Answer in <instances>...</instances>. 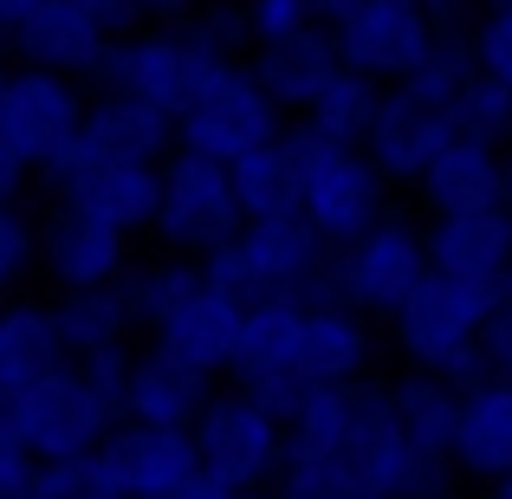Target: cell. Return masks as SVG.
<instances>
[{
  "instance_id": "6da1fadb",
  "label": "cell",
  "mask_w": 512,
  "mask_h": 499,
  "mask_svg": "<svg viewBox=\"0 0 512 499\" xmlns=\"http://www.w3.org/2000/svg\"><path fill=\"white\" fill-rule=\"evenodd\" d=\"M208 266V286L234 292L240 305L292 299V305H344L338 299V247L312 221H247Z\"/></svg>"
},
{
  "instance_id": "7a4b0ae2",
  "label": "cell",
  "mask_w": 512,
  "mask_h": 499,
  "mask_svg": "<svg viewBox=\"0 0 512 499\" xmlns=\"http://www.w3.org/2000/svg\"><path fill=\"white\" fill-rule=\"evenodd\" d=\"M506 305L500 286H474V279H448V273H428L422 286L409 292L389 331H396V350L409 370H428L454 389H474L487 383L480 376V325Z\"/></svg>"
},
{
  "instance_id": "3957f363",
  "label": "cell",
  "mask_w": 512,
  "mask_h": 499,
  "mask_svg": "<svg viewBox=\"0 0 512 499\" xmlns=\"http://www.w3.org/2000/svg\"><path fill=\"white\" fill-rule=\"evenodd\" d=\"M221 65H240V59L214 52L188 20L182 26H143V33H124L111 46V59H104V72H98V91H130V98L156 104L163 117H182L188 98H195Z\"/></svg>"
},
{
  "instance_id": "277c9868",
  "label": "cell",
  "mask_w": 512,
  "mask_h": 499,
  "mask_svg": "<svg viewBox=\"0 0 512 499\" xmlns=\"http://www.w3.org/2000/svg\"><path fill=\"white\" fill-rule=\"evenodd\" d=\"M292 150H299V175H305V221L331 240V247H350L363 240L376 221H389V182L376 175V163L350 143H325L305 124H286Z\"/></svg>"
},
{
  "instance_id": "5b68a950",
  "label": "cell",
  "mask_w": 512,
  "mask_h": 499,
  "mask_svg": "<svg viewBox=\"0 0 512 499\" xmlns=\"http://www.w3.org/2000/svg\"><path fill=\"white\" fill-rule=\"evenodd\" d=\"M195 454L201 474L227 493H273L279 474H286V422L266 409L247 389H227V396H208L195 422Z\"/></svg>"
},
{
  "instance_id": "8992f818",
  "label": "cell",
  "mask_w": 512,
  "mask_h": 499,
  "mask_svg": "<svg viewBox=\"0 0 512 499\" xmlns=\"http://www.w3.org/2000/svg\"><path fill=\"white\" fill-rule=\"evenodd\" d=\"M286 137V111L266 98V85L253 78V65H221L208 85L188 98V111L175 117V150L208 156V163L234 169L240 156H253L260 143Z\"/></svg>"
},
{
  "instance_id": "52a82bcc",
  "label": "cell",
  "mask_w": 512,
  "mask_h": 499,
  "mask_svg": "<svg viewBox=\"0 0 512 499\" xmlns=\"http://www.w3.org/2000/svg\"><path fill=\"white\" fill-rule=\"evenodd\" d=\"M240 227H247V214H240V195H234V169L175 150L163 163V201H156V227H150L163 240V253L214 260Z\"/></svg>"
},
{
  "instance_id": "ba28073f",
  "label": "cell",
  "mask_w": 512,
  "mask_h": 499,
  "mask_svg": "<svg viewBox=\"0 0 512 499\" xmlns=\"http://www.w3.org/2000/svg\"><path fill=\"white\" fill-rule=\"evenodd\" d=\"M85 111H91V98L78 91V78L39 72V65H13L7 85H0V137L13 143V156L33 175H46V182L78 150Z\"/></svg>"
},
{
  "instance_id": "9c48e42d",
  "label": "cell",
  "mask_w": 512,
  "mask_h": 499,
  "mask_svg": "<svg viewBox=\"0 0 512 499\" xmlns=\"http://www.w3.org/2000/svg\"><path fill=\"white\" fill-rule=\"evenodd\" d=\"M13 428L26 435V448L39 461H72V454H98L111 441V428L124 422L111 389H98L78 363H59L46 383H33L13 402Z\"/></svg>"
},
{
  "instance_id": "30bf717a",
  "label": "cell",
  "mask_w": 512,
  "mask_h": 499,
  "mask_svg": "<svg viewBox=\"0 0 512 499\" xmlns=\"http://www.w3.org/2000/svg\"><path fill=\"white\" fill-rule=\"evenodd\" d=\"M441 13L435 0H363L344 26H331L338 39V59L350 72L376 78V85H402V78L422 72V59L441 46Z\"/></svg>"
},
{
  "instance_id": "8fae6325",
  "label": "cell",
  "mask_w": 512,
  "mask_h": 499,
  "mask_svg": "<svg viewBox=\"0 0 512 499\" xmlns=\"http://www.w3.org/2000/svg\"><path fill=\"white\" fill-rule=\"evenodd\" d=\"M428 273H435L428 266V234L402 214H389L338 253V299L363 318H396Z\"/></svg>"
},
{
  "instance_id": "7c38bea8",
  "label": "cell",
  "mask_w": 512,
  "mask_h": 499,
  "mask_svg": "<svg viewBox=\"0 0 512 499\" xmlns=\"http://www.w3.org/2000/svg\"><path fill=\"white\" fill-rule=\"evenodd\" d=\"M39 266H46V279L59 292L117 286V279L130 273V234H117L111 221L59 201V208L39 221Z\"/></svg>"
},
{
  "instance_id": "4fadbf2b",
  "label": "cell",
  "mask_w": 512,
  "mask_h": 499,
  "mask_svg": "<svg viewBox=\"0 0 512 499\" xmlns=\"http://www.w3.org/2000/svg\"><path fill=\"white\" fill-rule=\"evenodd\" d=\"M448 143H454V124H448L441 104L415 98L409 85H383L376 117H370V130H363V156L376 163L383 182H422L428 163H435Z\"/></svg>"
},
{
  "instance_id": "5bb4252c",
  "label": "cell",
  "mask_w": 512,
  "mask_h": 499,
  "mask_svg": "<svg viewBox=\"0 0 512 499\" xmlns=\"http://www.w3.org/2000/svg\"><path fill=\"white\" fill-rule=\"evenodd\" d=\"M52 188H59V201H72V208L98 214V221H111L117 234H150L156 227V201H163V169L150 163H98V156H65V169L52 175Z\"/></svg>"
},
{
  "instance_id": "9a60e30c",
  "label": "cell",
  "mask_w": 512,
  "mask_h": 499,
  "mask_svg": "<svg viewBox=\"0 0 512 499\" xmlns=\"http://www.w3.org/2000/svg\"><path fill=\"white\" fill-rule=\"evenodd\" d=\"M240 325H247V305H240L234 292H221V286H208V279H201V286L175 305L163 325L150 331V344L169 350L175 363H188V370H201L214 383V376H234Z\"/></svg>"
},
{
  "instance_id": "2e32d148",
  "label": "cell",
  "mask_w": 512,
  "mask_h": 499,
  "mask_svg": "<svg viewBox=\"0 0 512 499\" xmlns=\"http://www.w3.org/2000/svg\"><path fill=\"white\" fill-rule=\"evenodd\" d=\"M117 39L104 33V20H91L78 0H52L33 26L7 39V52H20V65H39V72H59V78H78V85H98L104 59H111Z\"/></svg>"
},
{
  "instance_id": "e0dca14e",
  "label": "cell",
  "mask_w": 512,
  "mask_h": 499,
  "mask_svg": "<svg viewBox=\"0 0 512 499\" xmlns=\"http://www.w3.org/2000/svg\"><path fill=\"white\" fill-rule=\"evenodd\" d=\"M104 461L117 467L130 499H163L188 480H201V454H195V428H143V422H117L104 441Z\"/></svg>"
},
{
  "instance_id": "ac0fdd59",
  "label": "cell",
  "mask_w": 512,
  "mask_h": 499,
  "mask_svg": "<svg viewBox=\"0 0 512 499\" xmlns=\"http://www.w3.org/2000/svg\"><path fill=\"white\" fill-rule=\"evenodd\" d=\"M78 156L163 169L169 156H175V117H163L156 104H143V98H130V91H98V98H91V111H85Z\"/></svg>"
},
{
  "instance_id": "d6986e66",
  "label": "cell",
  "mask_w": 512,
  "mask_h": 499,
  "mask_svg": "<svg viewBox=\"0 0 512 499\" xmlns=\"http://www.w3.org/2000/svg\"><path fill=\"white\" fill-rule=\"evenodd\" d=\"M428 234V266L448 279L474 286H506L512 273V214L506 208H474V214H435Z\"/></svg>"
},
{
  "instance_id": "ffe728a7",
  "label": "cell",
  "mask_w": 512,
  "mask_h": 499,
  "mask_svg": "<svg viewBox=\"0 0 512 499\" xmlns=\"http://www.w3.org/2000/svg\"><path fill=\"white\" fill-rule=\"evenodd\" d=\"M208 376L175 363L169 350H137L130 357V376H124V422H143V428H195L201 409H208Z\"/></svg>"
},
{
  "instance_id": "44dd1931",
  "label": "cell",
  "mask_w": 512,
  "mask_h": 499,
  "mask_svg": "<svg viewBox=\"0 0 512 499\" xmlns=\"http://www.w3.org/2000/svg\"><path fill=\"white\" fill-rule=\"evenodd\" d=\"M247 65H253V78L266 85V98H273L286 117H305L318 91H325L331 78L344 72L331 26H312V33L279 39V46H253V52H247Z\"/></svg>"
},
{
  "instance_id": "7402d4cb",
  "label": "cell",
  "mask_w": 512,
  "mask_h": 499,
  "mask_svg": "<svg viewBox=\"0 0 512 499\" xmlns=\"http://www.w3.org/2000/svg\"><path fill=\"white\" fill-rule=\"evenodd\" d=\"M65 357V337H59V312L39 299H13L0 305V409L26 396L33 383H46Z\"/></svg>"
},
{
  "instance_id": "603a6c76",
  "label": "cell",
  "mask_w": 512,
  "mask_h": 499,
  "mask_svg": "<svg viewBox=\"0 0 512 499\" xmlns=\"http://www.w3.org/2000/svg\"><path fill=\"white\" fill-rule=\"evenodd\" d=\"M500 188H506V150L474 137H454L448 150L428 163V175L415 182L428 221L435 214H474V208H500Z\"/></svg>"
},
{
  "instance_id": "cb8c5ba5",
  "label": "cell",
  "mask_w": 512,
  "mask_h": 499,
  "mask_svg": "<svg viewBox=\"0 0 512 499\" xmlns=\"http://www.w3.org/2000/svg\"><path fill=\"white\" fill-rule=\"evenodd\" d=\"M299 344H305V305H292V299L247 305L240 350H234V383L240 389H273L286 376H299Z\"/></svg>"
},
{
  "instance_id": "d4e9b609",
  "label": "cell",
  "mask_w": 512,
  "mask_h": 499,
  "mask_svg": "<svg viewBox=\"0 0 512 499\" xmlns=\"http://www.w3.org/2000/svg\"><path fill=\"white\" fill-rule=\"evenodd\" d=\"M454 467L467 480H487V487H500L512 474V383H474L461 396Z\"/></svg>"
},
{
  "instance_id": "484cf974",
  "label": "cell",
  "mask_w": 512,
  "mask_h": 499,
  "mask_svg": "<svg viewBox=\"0 0 512 499\" xmlns=\"http://www.w3.org/2000/svg\"><path fill=\"white\" fill-rule=\"evenodd\" d=\"M370 370V325L350 305H305V344H299V376L318 389H344Z\"/></svg>"
},
{
  "instance_id": "4316f807",
  "label": "cell",
  "mask_w": 512,
  "mask_h": 499,
  "mask_svg": "<svg viewBox=\"0 0 512 499\" xmlns=\"http://www.w3.org/2000/svg\"><path fill=\"white\" fill-rule=\"evenodd\" d=\"M234 195H240V214H247V221H299L305 214V175H299L292 137H273L253 156H240Z\"/></svg>"
},
{
  "instance_id": "83f0119b",
  "label": "cell",
  "mask_w": 512,
  "mask_h": 499,
  "mask_svg": "<svg viewBox=\"0 0 512 499\" xmlns=\"http://www.w3.org/2000/svg\"><path fill=\"white\" fill-rule=\"evenodd\" d=\"M461 396H467V389L441 383V376H428V370H409V376H396V383H389V409H396L402 435H409L422 454H435V461H454Z\"/></svg>"
},
{
  "instance_id": "f1b7e54d",
  "label": "cell",
  "mask_w": 512,
  "mask_h": 499,
  "mask_svg": "<svg viewBox=\"0 0 512 499\" xmlns=\"http://www.w3.org/2000/svg\"><path fill=\"white\" fill-rule=\"evenodd\" d=\"M59 337H65V357H98V350H117L130 344V305L117 286H98V292H59Z\"/></svg>"
},
{
  "instance_id": "f546056e",
  "label": "cell",
  "mask_w": 512,
  "mask_h": 499,
  "mask_svg": "<svg viewBox=\"0 0 512 499\" xmlns=\"http://www.w3.org/2000/svg\"><path fill=\"white\" fill-rule=\"evenodd\" d=\"M201 279H208V266H201V260H175V253H169V260L130 266V273L117 279V292H124V305H130V325H137V331H156L175 305L201 286Z\"/></svg>"
},
{
  "instance_id": "4dcf8cb0",
  "label": "cell",
  "mask_w": 512,
  "mask_h": 499,
  "mask_svg": "<svg viewBox=\"0 0 512 499\" xmlns=\"http://www.w3.org/2000/svg\"><path fill=\"white\" fill-rule=\"evenodd\" d=\"M376 98H383V85L344 65V72L312 98V111H305L299 124L312 130V137H325V143H350V150H363V130H370V117H376Z\"/></svg>"
},
{
  "instance_id": "1f68e13d",
  "label": "cell",
  "mask_w": 512,
  "mask_h": 499,
  "mask_svg": "<svg viewBox=\"0 0 512 499\" xmlns=\"http://www.w3.org/2000/svg\"><path fill=\"white\" fill-rule=\"evenodd\" d=\"M20 499H130L124 480H117V467L98 454H72V461H39L33 467V487Z\"/></svg>"
},
{
  "instance_id": "d6a6232c",
  "label": "cell",
  "mask_w": 512,
  "mask_h": 499,
  "mask_svg": "<svg viewBox=\"0 0 512 499\" xmlns=\"http://www.w3.org/2000/svg\"><path fill=\"white\" fill-rule=\"evenodd\" d=\"M448 124H454V137H474V143L506 150V143H512V91L500 85V78L474 72V78H467V91L448 104Z\"/></svg>"
},
{
  "instance_id": "836d02e7",
  "label": "cell",
  "mask_w": 512,
  "mask_h": 499,
  "mask_svg": "<svg viewBox=\"0 0 512 499\" xmlns=\"http://www.w3.org/2000/svg\"><path fill=\"white\" fill-rule=\"evenodd\" d=\"M91 20H104V33L124 39L143 33V26H182L188 20V0H78Z\"/></svg>"
},
{
  "instance_id": "e575fe53",
  "label": "cell",
  "mask_w": 512,
  "mask_h": 499,
  "mask_svg": "<svg viewBox=\"0 0 512 499\" xmlns=\"http://www.w3.org/2000/svg\"><path fill=\"white\" fill-rule=\"evenodd\" d=\"M240 13H247L253 46H279V39H299L318 26L312 0H240Z\"/></svg>"
},
{
  "instance_id": "d590c367",
  "label": "cell",
  "mask_w": 512,
  "mask_h": 499,
  "mask_svg": "<svg viewBox=\"0 0 512 499\" xmlns=\"http://www.w3.org/2000/svg\"><path fill=\"white\" fill-rule=\"evenodd\" d=\"M33 266H39V227L13 201V208H0V292H13Z\"/></svg>"
},
{
  "instance_id": "8d00e7d4",
  "label": "cell",
  "mask_w": 512,
  "mask_h": 499,
  "mask_svg": "<svg viewBox=\"0 0 512 499\" xmlns=\"http://www.w3.org/2000/svg\"><path fill=\"white\" fill-rule=\"evenodd\" d=\"M474 59L487 78H500V85L512 91V7H487L474 26Z\"/></svg>"
},
{
  "instance_id": "74e56055",
  "label": "cell",
  "mask_w": 512,
  "mask_h": 499,
  "mask_svg": "<svg viewBox=\"0 0 512 499\" xmlns=\"http://www.w3.org/2000/svg\"><path fill=\"white\" fill-rule=\"evenodd\" d=\"M33 467H39V454L26 448V435L13 428V415L0 409V499H20L33 487Z\"/></svg>"
},
{
  "instance_id": "f35d334b",
  "label": "cell",
  "mask_w": 512,
  "mask_h": 499,
  "mask_svg": "<svg viewBox=\"0 0 512 499\" xmlns=\"http://www.w3.org/2000/svg\"><path fill=\"white\" fill-rule=\"evenodd\" d=\"M480 376L487 383H512V305H500L480 325Z\"/></svg>"
},
{
  "instance_id": "ab89813d",
  "label": "cell",
  "mask_w": 512,
  "mask_h": 499,
  "mask_svg": "<svg viewBox=\"0 0 512 499\" xmlns=\"http://www.w3.org/2000/svg\"><path fill=\"white\" fill-rule=\"evenodd\" d=\"M26 175H33V169H26V163H20V156H13V143H7V137H0V208H13V201H20V188H26Z\"/></svg>"
},
{
  "instance_id": "60d3db41",
  "label": "cell",
  "mask_w": 512,
  "mask_h": 499,
  "mask_svg": "<svg viewBox=\"0 0 512 499\" xmlns=\"http://www.w3.org/2000/svg\"><path fill=\"white\" fill-rule=\"evenodd\" d=\"M46 7H52V0H0V39H13L20 26H33Z\"/></svg>"
},
{
  "instance_id": "b9f144b4",
  "label": "cell",
  "mask_w": 512,
  "mask_h": 499,
  "mask_svg": "<svg viewBox=\"0 0 512 499\" xmlns=\"http://www.w3.org/2000/svg\"><path fill=\"white\" fill-rule=\"evenodd\" d=\"M163 499H247V493H227V487H214V480L201 474V480H188V487H175V493H163Z\"/></svg>"
},
{
  "instance_id": "7bdbcfd3",
  "label": "cell",
  "mask_w": 512,
  "mask_h": 499,
  "mask_svg": "<svg viewBox=\"0 0 512 499\" xmlns=\"http://www.w3.org/2000/svg\"><path fill=\"white\" fill-rule=\"evenodd\" d=\"M363 0H312V13H318V26H344L350 13H357Z\"/></svg>"
},
{
  "instance_id": "ee69618b",
  "label": "cell",
  "mask_w": 512,
  "mask_h": 499,
  "mask_svg": "<svg viewBox=\"0 0 512 499\" xmlns=\"http://www.w3.org/2000/svg\"><path fill=\"white\" fill-rule=\"evenodd\" d=\"M435 13H441V26L454 33V13H461V0H435Z\"/></svg>"
},
{
  "instance_id": "f6af8a7d",
  "label": "cell",
  "mask_w": 512,
  "mask_h": 499,
  "mask_svg": "<svg viewBox=\"0 0 512 499\" xmlns=\"http://www.w3.org/2000/svg\"><path fill=\"white\" fill-rule=\"evenodd\" d=\"M500 208L512 214V143H506V188H500Z\"/></svg>"
},
{
  "instance_id": "bcb514c9",
  "label": "cell",
  "mask_w": 512,
  "mask_h": 499,
  "mask_svg": "<svg viewBox=\"0 0 512 499\" xmlns=\"http://www.w3.org/2000/svg\"><path fill=\"white\" fill-rule=\"evenodd\" d=\"M247 499H299V493H286V487H273V493H247Z\"/></svg>"
},
{
  "instance_id": "7dc6e473",
  "label": "cell",
  "mask_w": 512,
  "mask_h": 499,
  "mask_svg": "<svg viewBox=\"0 0 512 499\" xmlns=\"http://www.w3.org/2000/svg\"><path fill=\"white\" fill-rule=\"evenodd\" d=\"M493 499H512V474H506V480H500V487H493Z\"/></svg>"
},
{
  "instance_id": "c3c4849f",
  "label": "cell",
  "mask_w": 512,
  "mask_h": 499,
  "mask_svg": "<svg viewBox=\"0 0 512 499\" xmlns=\"http://www.w3.org/2000/svg\"><path fill=\"white\" fill-rule=\"evenodd\" d=\"M350 499H389V493H350Z\"/></svg>"
},
{
  "instance_id": "681fc988",
  "label": "cell",
  "mask_w": 512,
  "mask_h": 499,
  "mask_svg": "<svg viewBox=\"0 0 512 499\" xmlns=\"http://www.w3.org/2000/svg\"><path fill=\"white\" fill-rule=\"evenodd\" d=\"M0 46H7V39H0ZM0 85H7V59H0Z\"/></svg>"
},
{
  "instance_id": "f907efd6",
  "label": "cell",
  "mask_w": 512,
  "mask_h": 499,
  "mask_svg": "<svg viewBox=\"0 0 512 499\" xmlns=\"http://www.w3.org/2000/svg\"><path fill=\"white\" fill-rule=\"evenodd\" d=\"M500 292H506V305H512V273H506V286H500Z\"/></svg>"
},
{
  "instance_id": "816d5d0a",
  "label": "cell",
  "mask_w": 512,
  "mask_h": 499,
  "mask_svg": "<svg viewBox=\"0 0 512 499\" xmlns=\"http://www.w3.org/2000/svg\"><path fill=\"white\" fill-rule=\"evenodd\" d=\"M227 7H240V0H227Z\"/></svg>"
}]
</instances>
